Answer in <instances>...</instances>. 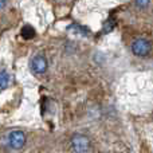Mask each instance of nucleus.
Wrapping results in <instances>:
<instances>
[{
  "label": "nucleus",
  "mask_w": 153,
  "mask_h": 153,
  "mask_svg": "<svg viewBox=\"0 0 153 153\" xmlns=\"http://www.w3.org/2000/svg\"><path fill=\"white\" fill-rule=\"evenodd\" d=\"M47 67H48L47 59H46L45 55H42V54H38V55H35L34 58L31 59V70L35 74H45Z\"/></svg>",
  "instance_id": "obj_4"
},
{
  "label": "nucleus",
  "mask_w": 153,
  "mask_h": 153,
  "mask_svg": "<svg viewBox=\"0 0 153 153\" xmlns=\"http://www.w3.org/2000/svg\"><path fill=\"white\" fill-rule=\"evenodd\" d=\"M20 35L24 38V39H32V38L35 36V30H34V27H31V26H24L23 28H22V31H20Z\"/></svg>",
  "instance_id": "obj_6"
},
{
  "label": "nucleus",
  "mask_w": 153,
  "mask_h": 153,
  "mask_svg": "<svg viewBox=\"0 0 153 153\" xmlns=\"http://www.w3.org/2000/svg\"><path fill=\"white\" fill-rule=\"evenodd\" d=\"M130 50L136 56L145 58L152 53V43L145 38H137V39H134L132 42Z\"/></svg>",
  "instance_id": "obj_1"
},
{
  "label": "nucleus",
  "mask_w": 153,
  "mask_h": 153,
  "mask_svg": "<svg viewBox=\"0 0 153 153\" xmlns=\"http://www.w3.org/2000/svg\"><path fill=\"white\" fill-rule=\"evenodd\" d=\"M5 4H7V0H0V10H1V8H4Z\"/></svg>",
  "instance_id": "obj_8"
},
{
  "label": "nucleus",
  "mask_w": 153,
  "mask_h": 153,
  "mask_svg": "<svg viewBox=\"0 0 153 153\" xmlns=\"http://www.w3.org/2000/svg\"><path fill=\"white\" fill-rule=\"evenodd\" d=\"M26 134L22 130H12L8 134V145L13 151H19V149L23 148L24 144H26Z\"/></svg>",
  "instance_id": "obj_3"
},
{
  "label": "nucleus",
  "mask_w": 153,
  "mask_h": 153,
  "mask_svg": "<svg viewBox=\"0 0 153 153\" xmlns=\"http://www.w3.org/2000/svg\"><path fill=\"white\" fill-rule=\"evenodd\" d=\"M136 5L140 8H146L149 4H151V0H134Z\"/></svg>",
  "instance_id": "obj_7"
},
{
  "label": "nucleus",
  "mask_w": 153,
  "mask_h": 153,
  "mask_svg": "<svg viewBox=\"0 0 153 153\" xmlns=\"http://www.w3.org/2000/svg\"><path fill=\"white\" fill-rule=\"evenodd\" d=\"M90 146V140L87 136L85 134H74L71 138V148L74 149V152L76 153H86L89 152Z\"/></svg>",
  "instance_id": "obj_2"
},
{
  "label": "nucleus",
  "mask_w": 153,
  "mask_h": 153,
  "mask_svg": "<svg viewBox=\"0 0 153 153\" xmlns=\"http://www.w3.org/2000/svg\"><path fill=\"white\" fill-rule=\"evenodd\" d=\"M11 85V75L5 70H0V90L7 89Z\"/></svg>",
  "instance_id": "obj_5"
}]
</instances>
